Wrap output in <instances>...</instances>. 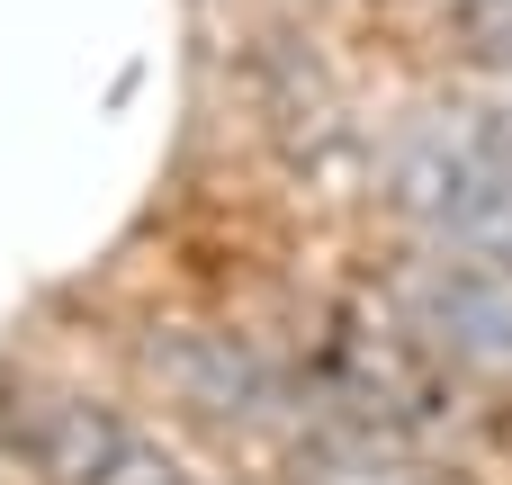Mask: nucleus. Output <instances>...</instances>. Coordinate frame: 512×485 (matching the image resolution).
<instances>
[{"instance_id": "obj_1", "label": "nucleus", "mask_w": 512, "mask_h": 485, "mask_svg": "<svg viewBox=\"0 0 512 485\" xmlns=\"http://www.w3.org/2000/svg\"><path fill=\"white\" fill-rule=\"evenodd\" d=\"M117 351H126L135 387H144L162 414H180V423L234 441V450H279V459H297V450L324 432V396H315L306 360H297L288 342L234 324V315L153 306V315L126 324Z\"/></svg>"}, {"instance_id": "obj_2", "label": "nucleus", "mask_w": 512, "mask_h": 485, "mask_svg": "<svg viewBox=\"0 0 512 485\" xmlns=\"http://www.w3.org/2000/svg\"><path fill=\"white\" fill-rule=\"evenodd\" d=\"M0 459L27 485H207L135 405L63 369H0Z\"/></svg>"}, {"instance_id": "obj_3", "label": "nucleus", "mask_w": 512, "mask_h": 485, "mask_svg": "<svg viewBox=\"0 0 512 485\" xmlns=\"http://www.w3.org/2000/svg\"><path fill=\"white\" fill-rule=\"evenodd\" d=\"M378 306H387L450 378L512 387V261H495V252L405 243V252L387 261Z\"/></svg>"}, {"instance_id": "obj_4", "label": "nucleus", "mask_w": 512, "mask_h": 485, "mask_svg": "<svg viewBox=\"0 0 512 485\" xmlns=\"http://www.w3.org/2000/svg\"><path fill=\"white\" fill-rule=\"evenodd\" d=\"M441 27L459 36V54H468L495 90H512V0H459Z\"/></svg>"}, {"instance_id": "obj_5", "label": "nucleus", "mask_w": 512, "mask_h": 485, "mask_svg": "<svg viewBox=\"0 0 512 485\" xmlns=\"http://www.w3.org/2000/svg\"><path fill=\"white\" fill-rule=\"evenodd\" d=\"M279 9H297V18H306V9H342V0H279Z\"/></svg>"}, {"instance_id": "obj_6", "label": "nucleus", "mask_w": 512, "mask_h": 485, "mask_svg": "<svg viewBox=\"0 0 512 485\" xmlns=\"http://www.w3.org/2000/svg\"><path fill=\"white\" fill-rule=\"evenodd\" d=\"M432 9H441V18H450V9H459V0H432Z\"/></svg>"}]
</instances>
